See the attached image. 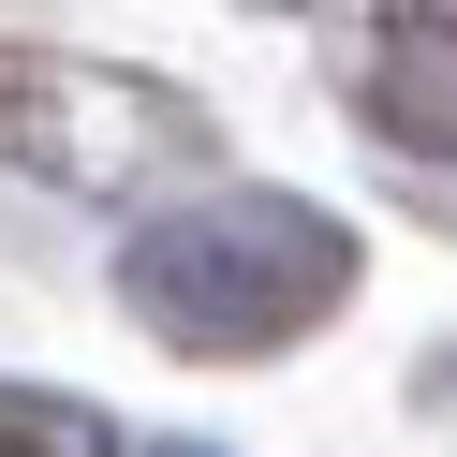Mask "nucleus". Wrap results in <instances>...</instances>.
I'll use <instances>...</instances> for the list:
<instances>
[{
	"instance_id": "1",
	"label": "nucleus",
	"mask_w": 457,
	"mask_h": 457,
	"mask_svg": "<svg viewBox=\"0 0 457 457\" xmlns=\"http://www.w3.org/2000/svg\"><path fill=\"white\" fill-rule=\"evenodd\" d=\"M119 280H133V310H148L162 339H192V354H266V339H295L310 310H339L354 251H339V221L280 207V192H237V207L148 221Z\"/></svg>"
}]
</instances>
